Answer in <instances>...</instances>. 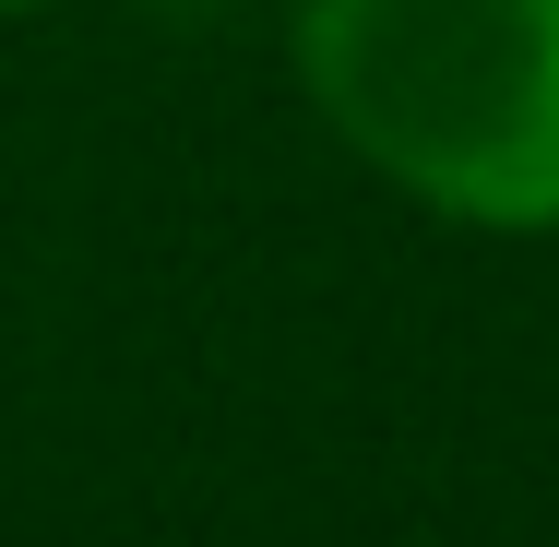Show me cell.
<instances>
[{
    "instance_id": "obj_1",
    "label": "cell",
    "mask_w": 559,
    "mask_h": 547,
    "mask_svg": "<svg viewBox=\"0 0 559 547\" xmlns=\"http://www.w3.org/2000/svg\"><path fill=\"white\" fill-rule=\"evenodd\" d=\"M286 60L405 203L559 238V0H298Z\"/></svg>"
},
{
    "instance_id": "obj_2",
    "label": "cell",
    "mask_w": 559,
    "mask_h": 547,
    "mask_svg": "<svg viewBox=\"0 0 559 547\" xmlns=\"http://www.w3.org/2000/svg\"><path fill=\"white\" fill-rule=\"evenodd\" d=\"M0 12H36V0H0Z\"/></svg>"
}]
</instances>
